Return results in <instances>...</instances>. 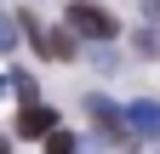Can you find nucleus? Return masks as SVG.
<instances>
[{
    "mask_svg": "<svg viewBox=\"0 0 160 154\" xmlns=\"http://www.w3.org/2000/svg\"><path fill=\"white\" fill-rule=\"evenodd\" d=\"M69 29H74V40H109V34H114V17L80 0V6L69 12Z\"/></svg>",
    "mask_w": 160,
    "mask_h": 154,
    "instance_id": "f257e3e1",
    "label": "nucleus"
},
{
    "mask_svg": "<svg viewBox=\"0 0 160 154\" xmlns=\"http://www.w3.org/2000/svg\"><path fill=\"white\" fill-rule=\"evenodd\" d=\"M86 114L97 120V131H103L109 143H132V126H120V108H114L109 97H92V103H86Z\"/></svg>",
    "mask_w": 160,
    "mask_h": 154,
    "instance_id": "f03ea898",
    "label": "nucleus"
},
{
    "mask_svg": "<svg viewBox=\"0 0 160 154\" xmlns=\"http://www.w3.org/2000/svg\"><path fill=\"white\" fill-rule=\"evenodd\" d=\"M126 126H132V137H160V103L154 97H137L126 108Z\"/></svg>",
    "mask_w": 160,
    "mask_h": 154,
    "instance_id": "7ed1b4c3",
    "label": "nucleus"
},
{
    "mask_svg": "<svg viewBox=\"0 0 160 154\" xmlns=\"http://www.w3.org/2000/svg\"><path fill=\"white\" fill-rule=\"evenodd\" d=\"M17 131H23V137H52V131H57V114L46 103H29L23 114H17Z\"/></svg>",
    "mask_w": 160,
    "mask_h": 154,
    "instance_id": "20e7f679",
    "label": "nucleus"
},
{
    "mask_svg": "<svg viewBox=\"0 0 160 154\" xmlns=\"http://www.w3.org/2000/svg\"><path fill=\"white\" fill-rule=\"evenodd\" d=\"M17 29H23L29 40H34V51H46V23H40L34 12H17Z\"/></svg>",
    "mask_w": 160,
    "mask_h": 154,
    "instance_id": "39448f33",
    "label": "nucleus"
},
{
    "mask_svg": "<svg viewBox=\"0 0 160 154\" xmlns=\"http://www.w3.org/2000/svg\"><path fill=\"white\" fill-rule=\"evenodd\" d=\"M46 51H52V57H74V29H57V34H46Z\"/></svg>",
    "mask_w": 160,
    "mask_h": 154,
    "instance_id": "423d86ee",
    "label": "nucleus"
},
{
    "mask_svg": "<svg viewBox=\"0 0 160 154\" xmlns=\"http://www.w3.org/2000/svg\"><path fill=\"white\" fill-rule=\"evenodd\" d=\"M17 34H23V29H17V12H0V51H12Z\"/></svg>",
    "mask_w": 160,
    "mask_h": 154,
    "instance_id": "0eeeda50",
    "label": "nucleus"
},
{
    "mask_svg": "<svg viewBox=\"0 0 160 154\" xmlns=\"http://www.w3.org/2000/svg\"><path fill=\"white\" fill-rule=\"evenodd\" d=\"M46 154H80V143L69 137V131H52V137H46Z\"/></svg>",
    "mask_w": 160,
    "mask_h": 154,
    "instance_id": "6e6552de",
    "label": "nucleus"
},
{
    "mask_svg": "<svg viewBox=\"0 0 160 154\" xmlns=\"http://www.w3.org/2000/svg\"><path fill=\"white\" fill-rule=\"evenodd\" d=\"M0 154H12V143H6V137H0Z\"/></svg>",
    "mask_w": 160,
    "mask_h": 154,
    "instance_id": "1a4fd4ad",
    "label": "nucleus"
}]
</instances>
